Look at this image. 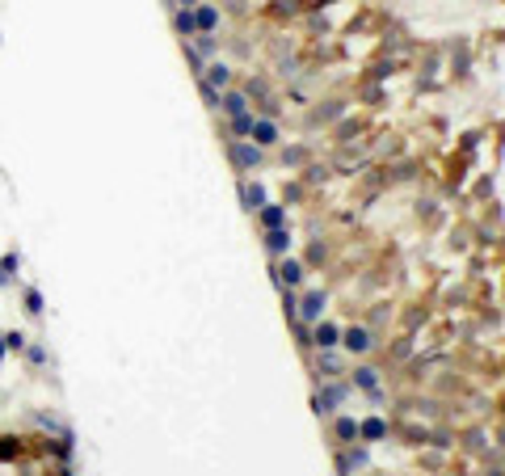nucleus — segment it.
I'll return each instance as SVG.
<instances>
[{
  "mask_svg": "<svg viewBox=\"0 0 505 476\" xmlns=\"http://www.w3.org/2000/svg\"><path fill=\"white\" fill-rule=\"evenodd\" d=\"M0 341H4V337H0ZM0 358H4V346H0Z\"/></svg>",
  "mask_w": 505,
  "mask_h": 476,
  "instance_id": "obj_16",
  "label": "nucleus"
},
{
  "mask_svg": "<svg viewBox=\"0 0 505 476\" xmlns=\"http://www.w3.org/2000/svg\"><path fill=\"white\" fill-rule=\"evenodd\" d=\"M316 341H321V346H337V325H321V329H316Z\"/></svg>",
  "mask_w": 505,
  "mask_h": 476,
  "instance_id": "obj_10",
  "label": "nucleus"
},
{
  "mask_svg": "<svg viewBox=\"0 0 505 476\" xmlns=\"http://www.w3.org/2000/svg\"><path fill=\"white\" fill-rule=\"evenodd\" d=\"M321 308H324L321 295H308V299H303V316H308V321H316V316H321Z\"/></svg>",
  "mask_w": 505,
  "mask_h": 476,
  "instance_id": "obj_9",
  "label": "nucleus"
},
{
  "mask_svg": "<svg viewBox=\"0 0 505 476\" xmlns=\"http://www.w3.org/2000/svg\"><path fill=\"white\" fill-rule=\"evenodd\" d=\"M177 30H182V34H198V21H194V13H189V9H182V13H177Z\"/></svg>",
  "mask_w": 505,
  "mask_h": 476,
  "instance_id": "obj_8",
  "label": "nucleus"
},
{
  "mask_svg": "<svg viewBox=\"0 0 505 476\" xmlns=\"http://www.w3.org/2000/svg\"><path fill=\"white\" fill-rule=\"evenodd\" d=\"M194 21H198V34H211V30H215V21H219V13H215L211 4H202V9L194 13Z\"/></svg>",
  "mask_w": 505,
  "mask_h": 476,
  "instance_id": "obj_1",
  "label": "nucleus"
},
{
  "mask_svg": "<svg viewBox=\"0 0 505 476\" xmlns=\"http://www.w3.org/2000/svg\"><path fill=\"white\" fill-rule=\"evenodd\" d=\"M26 304H30V312H43V295L38 291H26Z\"/></svg>",
  "mask_w": 505,
  "mask_h": 476,
  "instance_id": "obj_14",
  "label": "nucleus"
},
{
  "mask_svg": "<svg viewBox=\"0 0 505 476\" xmlns=\"http://www.w3.org/2000/svg\"><path fill=\"white\" fill-rule=\"evenodd\" d=\"M345 346H350V350H358V354H363V350H367V346H370V337L363 333V329H350V333H345Z\"/></svg>",
  "mask_w": 505,
  "mask_h": 476,
  "instance_id": "obj_7",
  "label": "nucleus"
},
{
  "mask_svg": "<svg viewBox=\"0 0 505 476\" xmlns=\"http://www.w3.org/2000/svg\"><path fill=\"white\" fill-rule=\"evenodd\" d=\"M358 383H363V388H375V371H358Z\"/></svg>",
  "mask_w": 505,
  "mask_h": 476,
  "instance_id": "obj_15",
  "label": "nucleus"
},
{
  "mask_svg": "<svg viewBox=\"0 0 505 476\" xmlns=\"http://www.w3.org/2000/svg\"><path fill=\"white\" fill-rule=\"evenodd\" d=\"M266 244H270V253H286V244H291V237H286L282 228H270V237H266Z\"/></svg>",
  "mask_w": 505,
  "mask_h": 476,
  "instance_id": "obj_6",
  "label": "nucleus"
},
{
  "mask_svg": "<svg viewBox=\"0 0 505 476\" xmlns=\"http://www.w3.org/2000/svg\"><path fill=\"white\" fill-rule=\"evenodd\" d=\"M299 279H303V270H299V266H295V262H286V266H282V283H299Z\"/></svg>",
  "mask_w": 505,
  "mask_h": 476,
  "instance_id": "obj_12",
  "label": "nucleus"
},
{
  "mask_svg": "<svg viewBox=\"0 0 505 476\" xmlns=\"http://www.w3.org/2000/svg\"><path fill=\"white\" fill-rule=\"evenodd\" d=\"M261 219H266V228H282V207H266Z\"/></svg>",
  "mask_w": 505,
  "mask_h": 476,
  "instance_id": "obj_11",
  "label": "nucleus"
},
{
  "mask_svg": "<svg viewBox=\"0 0 505 476\" xmlns=\"http://www.w3.org/2000/svg\"><path fill=\"white\" fill-rule=\"evenodd\" d=\"M207 85H211V89H224V85H228V68H224V63H211V68H207Z\"/></svg>",
  "mask_w": 505,
  "mask_h": 476,
  "instance_id": "obj_3",
  "label": "nucleus"
},
{
  "mask_svg": "<svg viewBox=\"0 0 505 476\" xmlns=\"http://www.w3.org/2000/svg\"><path fill=\"white\" fill-rule=\"evenodd\" d=\"M249 135H253L257 143H274L278 140V127H274V123H253V131H249Z\"/></svg>",
  "mask_w": 505,
  "mask_h": 476,
  "instance_id": "obj_2",
  "label": "nucleus"
},
{
  "mask_svg": "<svg viewBox=\"0 0 505 476\" xmlns=\"http://www.w3.org/2000/svg\"><path fill=\"white\" fill-rule=\"evenodd\" d=\"M231 156H236V165H240V169L257 165V148H244V143H236V148H231Z\"/></svg>",
  "mask_w": 505,
  "mask_h": 476,
  "instance_id": "obj_4",
  "label": "nucleus"
},
{
  "mask_svg": "<svg viewBox=\"0 0 505 476\" xmlns=\"http://www.w3.org/2000/svg\"><path fill=\"white\" fill-rule=\"evenodd\" d=\"M219 110H224V114H231V118H236V114H249V110H244V93H228Z\"/></svg>",
  "mask_w": 505,
  "mask_h": 476,
  "instance_id": "obj_5",
  "label": "nucleus"
},
{
  "mask_svg": "<svg viewBox=\"0 0 505 476\" xmlns=\"http://www.w3.org/2000/svg\"><path fill=\"white\" fill-rule=\"evenodd\" d=\"M363 434H367V438H379V434H383V422H379V418H370L367 426H363Z\"/></svg>",
  "mask_w": 505,
  "mask_h": 476,
  "instance_id": "obj_13",
  "label": "nucleus"
}]
</instances>
